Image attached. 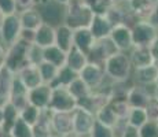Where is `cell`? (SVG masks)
Segmentation results:
<instances>
[{"mask_svg": "<svg viewBox=\"0 0 158 137\" xmlns=\"http://www.w3.org/2000/svg\"><path fill=\"white\" fill-rule=\"evenodd\" d=\"M68 89L76 100H81V99H84V97L89 96L91 93H92V91L89 89V87H88L80 77L76 78V80L68 87Z\"/></svg>", "mask_w": 158, "mask_h": 137, "instance_id": "31", "label": "cell"}, {"mask_svg": "<svg viewBox=\"0 0 158 137\" xmlns=\"http://www.w3.org/2000/svg\"><path fill=\"white\" fill-rule=\"evenodd\" d=\"M10 103L14 106L18 111H22L26 106H29V89L23 85V82L18 78L15 74V80L13 85V91H11V99Z\"/></svg>", "mask_w": 158, "mask_h": 137, "instance_id": "17", "label": "cell"}, {"mask_svg": "<svg viewBox=\"0 0 158 137\" xmlns=\"http://www.w3.org/2000/svg\"><path fill=\"white\" fill-rule=\"evenodd\" d=\"M6 54H7V48L3 45L2 41H0V67H2L6 62Z\"/></svg>", "mask_w": 158, "mask_h": 137, "instance_id": "48", "label": "cell"}, {"mask_svg": "<svg viewBox=\"0 0 158 137\" xmlns=\"http://www.w3.org/2000/svg\"><path fill=\"white\" fill-rule=\"evenodd\" d=\"M68 137H80V136H77V135H74V133H72V135H69Z\"/></svg>", "mask_w": 158, "mask_h": 137, "instance_id": "54", "label": "cell"}, {"mask_svg": "<svg viewBox=\"0 0 158 137\" xmlns=\"http://www.w3.org/2000/svg\"><path fill=\"white\" fill-rule=\"evenodd\" d=\"M148 22L151 23L156 29H158V0H157V3H156V6H154V10H153V13H151L150 15V18H148Z\"/></svg>", "mask_w": 158, "mask_h": 137, "instance_id": "46", "label": "cell"}, {"mask_svg": "<svg viewBox=\"0 0 158 137\" xmlns=\"http://www.w3.org/2000/svg\"><path fill=\"white\" fill-rule=\"evenodd\" d=\"M41 112H43V110H40V108L35 107V106L29 104L19 112V117L22 118V119L25 121L28 125H30V126L33 127L36 123L39 122V119H40Z\"/></svg>", "mask_w": 158, "mask_h": 137, "instance_id": "37", "label": "cell"}, {"mask_svg": "<svg viewBox=\"0 0 158 137\" xmlns=\"http://www.w3.org/2000/svg\"><path fill=\"white\" fill-rule=\"evenodd\" d=\"M156 3L157 0H128L127 6L138 21H147L153 13Z\"/></svg>", "mask_w": 158, "mask_h": 137, "instance_id": "19", "label": "cell"}, {"mask_svg": "<svg viewBox=\"0 0 158 137\" xmlns=\"http://www.w3.org/2000/svg\"><path fill=\"white\" fill-rule=\"evenodd\" d=\"M39 70H40L43 82L44 84H48V85H51L56 80L58 73H59V67H56V66L52 65V63L45 62V60H43V62L39 65Z\"/></svg>", "mask_w": 158, "mask_h": 137, "instance_id": "33", "label": "cell"}, {"mask_svg": "<svg viewBox=\"0 0 158 137\" xmlns=\"http://www.w3.org/2000/svg\"><path fill=\"white\" fill-rule=\"evenodd\" d=\"M51 97H52V87L48 84H41L40 87L29 91V104L40 110H48Z\"/></svg>", "mask_w": 158, "mask_h": 137, "instance_id": "14", "label": "cell"}, {"mask_svg": "<svg viewBox=\"0 0 158 137\" xmlns=\"http://www.w3.org/2000/svg\"><path fill=\"white\" fill-rule=\"evenodd\" d=\"M51 126L55 135L68 137L73 133V112H52L51 111Z\"/></svg>", "mask_w": 158, "mask_h": 137, "instance_id": "13", "label": "cell"}, {"mask_svg": "<svg viewBox=\"0 0 158 137\" xmlns=\"http://www.w3.org/2000/svg\"><path fill=\"white\" fill-rule=\"evenodd\" d=\"M8 133L13 137H35L33 136V127L26 123L21 117L15 121V123Z\"/></svg>", "mask_w": 158, "mask_h": 137, "instance_id": "36", "label": "cell"}, {"mask_svg": "<svg viewBox=\"0 0 158 137\" xmlns=\"http://www.w3.org/2000/svg\"><path fill=\"white\" fill-rule=\"evenodd\" d=\"M110 38L113 40L115 47L120 52H129L133 48L132 40V29L128 25H117L114 26L113 32L110 34Z\"/></svg>", "mask_w": 158, "mask_h": 137, "instance_id": "12", "label": "cell"}, {"mask_svg": "<svg viewBox=\"0 0 158 137\" xmlns=\"http://www.w3.org/2000/svg\"><path fill=\"white\" fill-rule=\"evenodd\" d=\"M96 42V38L91 33L89 27H81L74 30V47L83 51L84 54H89Z\"/></svg>", "mask_w": 158, "mask_h": 137, "instance_id": "23", "label": "cell"}, {"mask_svg": "<svg viewBox=\"0 0 158 137\" xmlns=\"http://www.w3.org/2000/svg\"><path fill=\"white\" fill-rule=\"evenodd\" d=\"M128 55L133 69H140V67H147V66L156 65L154 63V58L151 55L150 47H133L128 52Z\"/></svg>", "mask_w": 158, "mask_h": 137, "instance_id": "20", "label": "cell"}, {"mask_svg": "<svg viewBox=\"0 0 158 137\" xmlns=\"http://www.w3.org/2000/svg\"><path fill=\"white\" fill-rule=\"evenodd\" d=\"M95 118H96V122L105 125V126H107V127H111V129H115V130H117L118 126L124 122V121H121L120 118L117 117L114 110L111 108L110 103L99 110V111L95 114Z\"/></svg>", "mask_w": 158, "mask_h": 137, "instance_id": "25", "label": "cell"}, {"mask_svg": "<svg viewBox=\"0 0 158 137\" xmlns=\"http://www.w3.org/2000/svg\"><path fill=\"white\" fill-rule=\"evenodd\" d=\"M77 77H78V73H76L74 70H72L70 67H68V66L65 65L63 67L59 69V73H58L56 80L51 84V87L52 88H59V87L68 88Z\"/></svg>", "mask_w": 158, "mask_h": 137, "instance_id": "30", "label": "cell"}, {"mask_svg": "<svg viewBox=\"0 0 158 137\" xmlns=\"http://www.w3.org/2000/svg\"><path fill=\"white\" fill-rule=\"evenodd\" d=\"M114 29V25L109 21V18L103 14H95L92 22H91L89 30L94 34L96 40H102V38L110 37L111 32Z\"/></svg>", "mask_w": 158, "mask_h": 137, "instance_id": "18", "label": "cell"}, {"mask_svg": "<svg viewBox=\"0 0 158 137\" xmlns=\"http://www.w3.org/2000/svg\"><path fill=\"white\" fill-rule=\"evenodd\" d=\"M55 45L66 54L70 52V50L74 47V30L66 23L55 27Z\"/></svg>", "mask_w": 158, "mask_h": 137, "instance_id": "21", "label": "cell"}, {"mask_svg": "<svg viewBox=\"0 0 158 137\" xmlns=\"http://www.w3.org/2000/svg\"><path fill=\"white\" fill-rule=\"evenodd\" d=\"M3 18H4V17H3L2 13H0V25H2V21H3Z\"/></svg>", "mask_w": 158, "mask_h": 137, "instance_id": "55", "label": "cell"}, {"mask_svg": "<svg viewBox=\"0 0 158 137\" xmlns=\"http://www.w3.org/2000/svg\"><path fill=\"white\" fill-rule=\"evenodd\" d=\"M118 2H128V0H118Z\"/></svg>", "mask_w": 158, "mask_h": 137, "instance_id": "58", "label": "cell"}, {"mask_svg": "<svg viewBox=\"0 0 158 137\" xmlns=\"http://www.w3.org/2000/svg\"><path fill=\"white\" fill-rule=\"evenodd\" d=\"M110 106L114 110L115 114H117V117L121 121L127 122V117H128V114L131 111V106L128 104L127 97H113L110 100Z\"/></svg>", "mask_w": 158, "mask_h": 137, "instance_id": "32", "label": "cell"}, {"mask_svg": "<svg viewBox=\"0 0 158 137\" xmlns=\"http://www.w3.org/2000/svg\"><path fill=\"white\" fill-rule=\"evenodd\" d=\"M95 13L84 0H72L66 6V18L65 23L70 26L73 30L81 27H89Z\"/></svg>", "mask_w": 158, "mask_h": 137, "instance_id": "2", "label": "cell"}, {"mask_svg": "<svg viewBox=\"0 0 158 137\" xmlns=\"http://www.w3.org/2000/svg\"><path fill=\"white\" fill-rule=\"evenodd\" d=\"M158 78V66L151 65L147 67L133 69L132 73V84L142 85V87L154 88Z\"/></svg>", "mask_w": 158, "mask_h": 137, "instance_id": "15", "label": "cell"}, {"mask_svg": "<svg viewBox=\"0 0 158 137\" xmlns=\"http://www.w3.org/2000/svg\"><path fill=\"white\" fill-rule=\"evenodd\" d=\"M6 133H7V132H6V129L3 127V125H0V137H3Z\"/></svg>", "mask_w": 158, "mask_h": 137, "instance_id": "51", "label": "cell"}, {"mask_svg": "<svg viewBox=\"0 0 158 137\" xmlns=\"http://www.w3.org/2000/svg\"><path fill=\"white\" fill-rule=\"evenodd\" d=\"M131 29L133 47H150L158 37V29H156L148 21H138Z\"/></svg>", "mask_w": 158, "mask_h": 137, "instance_id": "7", "label": "cell"}, {"mask_svg": "<svg viewBox=\"0 0 158 137\" xmlns=\"http://www.w3.org/2000/svg\"><path fill=\"white\" fill-rule=\"evenodd\" d=\"M43 58L45 62L52 63L56 67H63L66 65V59H68V54L62 51L58 45H51V47L43 48Z\"/></svg>", "mask_w": 158, "mask_h": 137, "instance_id": "27", "label": "cell"}, {"mask_svg": "<svg viewBox=\"0 0 158 137\" xmlns=\"http://www.w3.org/2000/svg\"><path fill=\"white\" fill-rule=\"evenodd\" d=\"M156 87H158V78H157V84H156Z\"/></svg>", "mask_w": 158, "mask_h": 137, "instance_id": "59", "label": "cell"}, {"mask_svg": "<svg viewBox=\"0 0 158 137\" xmlns=\"http://www.w3.org/2000/svg\"><path fill=\"white\" fill-rule=\"evenodd\" d=\"M150 51H151V55L154 58V63L158 66V37L153 41V44L150 45Z\"/></svg>", "mask_w": 158, "mask_h": 137, "instance_id": "47", "label": "cell"}, {"mask_svg": "<svg viewBox=\"0 0 158 137\" xmlns=\"http://www.w3.org/2000/svg\"><path fill=\"white\" fill-rule=\"evenodd\" d=\"M115 132L118 133V137H140V132H139V129L131 126V125H128L127 122L121 123Z\"/></svg>", "mask_w": 158, "mask_h": 137, "instance_id": "40", "label": "cell"}, {"mask_svg": "<svg viewBox=\"0 0 158 137\" xmlns=\"http://www.w3.org/2000/svg\"><path fill=\"white\" fill-rule=\"evenodd\" d=\"M22 25H21L19 14L7 15L3 18L0 25V41L6 48H10L21 38Z\"/></svg>", "mask_w": 158, "mask_h": 137, "instance_id": "4", "label": "cell"}, {"mask_svg": "<svg viewBox=\"0 0 158 137\" xmlns=\"http://www.w3.org/2000/svg\"><path fill=\"white\" fill-rule=\"evenodd\" d=\"M154 88H147L142 87V85L132 84L127 93V100L131 108H146L148 103L153 99Z\"/></svg>", "mask_w": 158, "mask_h": 137, "instance_id": "11", "label": "cell"}, {"mask_svg": "<svg viewBox=\"0 0 158 137\" xmlns=\"http://www.w3.org/2000/svg\"><path fill=\"white\" fill-rule=\"evenodd\" d=\"M147 121L148 118L144 108H131L128 117H127V123L136 129H140Z\"/></svg>", "mask_w": 158, "mask_h": 137, "instance_id": "34", "label": "cell"}, {"mask_svg": "<svg viewBox=\"0 0 158 137\" xmlns=\"http://www.w3.org/2000/svg\"><path fill=\"white\" fill-rule=\"evenodd\" d=\"M18 118H19V111L11 103H8L3 107V127L6 129L7 133L10 132V129L13 127V125Z\"/></svg>", "mask_w": 158, "mask_h": 137, "instance_id": "35", "label": "cell"}, {"mask_svg": "<svg viewBox=\"0 0 158 137\" xmlns=\"http://www.w3.org/2000/svg\"><path fill=\"white\" fill-rule=\"evenodd\" d=\"M0 13H2L3 17L18 14L15 0H0Z\"/></svg>", "mask_w": 158, "mask_h": 137, "instance_id": "42", "label": "cell"}, {"mask_svg": "<svg viewBox=\"0 0 158 137\" xmlns=\"http://www.w3.org/2000/svg\"><path fill=\"white\" fill-rule=\"evenodd\" d=\"M89 137H118V133L115 132V129H111V127H107L105 125L96 122Z\"/></svg>", "mask_w": 158, "mask_h": 137, "instance_id": "39", "label": "cell"}, {"mask_svg": "<svg viewBox=\"0 0 158 137\" xmlns=\"http://www.w3.org/2000/svg\"><path fill=\"white\" fill-rule=\"evenodd\" d=\"M39 0H15V4H17V13L21 14L23 11H29L33 8H37L39 6Z\"/></svg>", "mask_w": 158, "mask_h": 137, "instance_id": "43", "label": "cell"}, {"mask_svg": "<svg viewBox=\"0 0 158 137\" xmlns=\"http://www.w3.org/2000/svg\"><path fill=\"white\" fill-rule=\"evenodd\" d=\"M139 132H140V137H158V122L147 121L139 129Z\"/></svg>", "mask_w": 158, "mask_h": 137, "instance_id": "41", "label": "cell"}, {"mask_svg": "<svg viewBox=\"0 0 158 137\" xmlns=\"http://www.w3.org/2000/svg\"><path fill=\"white\" fill-rule=\"evenodd\" d=\"M35 44L39 45L40 48L55 45V27L48 25V23H41L39 29L36 30Z\"/></svg>", "mask_w": 158, "mask_h": 137, "instance_id": "24", "label": "cell"}, {"mask_svg": "<svg viewBox=\"0 0 158 137\" xmlns=\"http://www.w3.org/2000/svg\"><path fill=\"white\" fill-rule=\"evenodd\" d=\"M153 96H154V99L158 102V87H154V93H153Z\"/></svg>", "mask_w": 158, "mask_h": 137, "instance_id": "50", "label": "cell"}, {"mask_svg": "<svg viewBox=\"0 0 158 137\" xmlns=\"http://www.w3.org/2000/svg\"><path fill=\"white\" fill-rule=\"evenodd\" d=\"M78 77L89 87V89L92 91V92L99 91L109 80V78L106 77L105 67L101 65H96V63H92V62H89L85 67L81 70Z\"/></svg>", "mask_w": 158, "mask_h": 137, "instance_id": "8", "label": "cell"}, {"mask_svg": "<svg viewBox=\"0 0 158 137\" xmlns=\"http://www.w3.org/2000/svg\"><path fill=\"white\" fill-rule=\"evenodd\" d=\"M15 80V74L7 66L3 65L0 67V108L10 103L11 91Z\"/></svg>", "mask_w": 158, "mask_h": 137, "instance_id": "16", "label": "cell"}, {"mask_svg": "<svg viewBox=\"0 0 158 137\" xmlns=\"http://www.w3.org/2000/svg\"><path fill=\"white\" fill-rule=\"evenodd\" d=\"M39 2H40V3H45V2H48V0H39ZM40 3H39V4H40Z\"/></svg>", "mask_w": 158, "mask_h": 137, "instance_id": "57", "label": "cell"}, {"mask_svg": "<svg viewBox=\"0 0 158 137\" xmlns=\"http://www.w3.org/2000/svg\"><path fill=\"white\" fill-rule=\"evenodd\" d=\"M17 75L29 91L44 84L40 74V70H39V66H35V65H29L26 67H23Z\"/></svg>", "mask_w": 158, "mask_h": 137, "instance_id": "22", "label": "cell"}, {"mask_svg": "<svg viewBox=\"0 0 158 137\" xmlns=\"http://www.w3.org/2000/svg\"><path fill=\"white\" fill-rule=\"evenodd\" d=\"M3 137H13V136H11V135H10V133H6V135H4V136H3Z\"/></svg>", "mask_w": 158, "mask_h": 137, "instance_id": "56", "label": "cell"}, {"mask_svg": "<svg viewBox=\"0 0 158 137\" xmlns=\"http://www.w3.org/2000/svg\"><path fill=\"white\" fill-rule=\"evenodd\" d=\"M52 126H51V111L43 110L39 122L33 126V136L35 137H50L52 135Z\"/></svg>", "mask_w": 158, "mask_h": 137, "instance_id": "28", "label": "cell"}, {"mask_svg": "<svg viewBox=\"0 0 158 137\" xmlns=\"http://www.w3.org/2000/svg\"><path fill=\"white\" fill-rule=\"evenodd\" d=\"M0 125H3V108H0Z\"/></svg>", "mask_w": 158, "mask_h": 137, "instance_id": "52", "label": "cell"}, {"mask_svg": "<svg viewBox=\"0 0 158 137\" xmlns=\"http://www.w3.org/2000/svg\"><path fill=\"white\" fill-rule=\"evenodd\" d=\"M37 10L43 18L44 23H48L54 27H58L65 23L66 6L59 4L55 0H48L45 3H40L37 6Z\"/></svg>", "mask_w": 158, "mask_h": 137, "instance_id": "5", "label": "cell"}, {"mask_svg": "<svg viewBox=\"0 0 158 137\" xmlns=\"http://www.w3.org/2000/svg\"><path fill=\"white\" fill-rule=\"evenodd\" d=\"M89 63L88 60V55L84 54L83 51H80L78 48L73 47L70 52H68V59H66V66L74 70L76 73L80 74V71Z\"/></svg>", "mask_w": 158, "mask_h": 137, "instance_id": "26", "label": "cell"}, {"mask_svg": "<svg viewBox=\"0 0 158 137\" xmlns=\"http://www.w3.org/2000/svg\"><path fill=\"white\" fill-rule=\"evenodd\" d=\"M144 110H146L148 121H151V122H158V102L154 97L151 99V102L148 103V106Z\"/></svg>", "mask_w": 158, "mask_h": 137, "instance_id": "44", "label": "cell"}, {"mask_svg": "<svg viewBox=\"0 0 158 137\" xmlns=\"http://www.w3.org/2000/svg\"><path fill=\"white\" fill-rule=\"evenodd\" d=\"M50 137H63V136H59V135H55V133H52Z\"/></svg>", "mask_w": 158, "mask_h": 137, "instance_id": "53", "label": "cell"}, {"mask_svg": "<svg viewBox=\"0 0 158 137\" xmlns=\"http://www.w3.org/2000/svg\"><path fill=\"white\" fill-rule=\"evenodd\" d=\"M77 107V100L73 97L68 88H52V97L50 103V111L52 112H73Z\"/></svg>", "mask_w": 158, "mask_h": 137, "instance_id": "6", "label": "cell"}, {"mask_svg": "<svg viewBox=\"0 0 158 137\" xmlns=\"http://www.w3.org/2000/svg\"><path fill=\"white\" fill-rule=\"evenodd\" d=\"M106 77L114 84H124L132 81L133 66L128 52H118L109 58L103 65Z\"/></svg>", "mask_w": 158, "mask_h": 137, "instance_id": "1", "label": "cell"}, {"mask_svg": "<svg viewBox=\"0 0 158 137\" xmlns=\"http://www.w3.org/2000/svg\"><path fill=\"white\" fill-rule=\"evenodd\" d=\"M96 123L95 114L84 108L76 107L73 111V133L80 137H89Z\"/></svg>", "mask_w": 158, "mask_h": 137, "instance_id": "9", "label": "cell"}, {"mask_svg": "<svg viewBox=\"0 0 158 137\" xmlns=\"http://www.w3.org/2000/svg\"><path fill=\"white\" fill-rule=\"evenodd\" d=\"M55 2H58L59 4H63V6H68L69 3L72 2V0H55Z\"/></svg>", "mask_w": 158, "mask_h": 137, "instance_id": "49", "label": "cell"}, {"mask_svg": "<svg viewBox=\"0 0 158 137\" xmlns=\"http://www.w3.org/2000/svg\"><path fill=\"white\" fill-rule=\"evenodd\" d=\"M35 34H36V30L22 29V32H21V40L29 42V44H33L35 42Z\"/></svg>", "mask_w": 158, "mask_h": 137, "instance_id": "45", "label": "cell"}, {"mask_svg": "<svg viewBox=\"0 0 158 137\" xmlns=\"http://www.w3.org/2000/svg\"><path fill=\"white\" fill-rule=\"evenodd\" d=\"M29 47H30L29 42L19 38L14 45L7 48L4 66H7L14 74H18L23 67L29 66V60H28Z\"/></svg>", "mask_w": 158, "mask_h": 137, "instance_id": "3", "label": "cell"}, {"mask_svg": "<svg viewBox=\"0 0 158 137\" xmlns=\"http://www.w3.org/2000/svg\"><path fill=\"white\" fill-rule=\"evenodd\" d=\"M28 60H29V65H35V66L40 65V63L44 60L43 48H40L39 45H36L35 42L30 44L29 51H28Z\"/></svg>", "mask_w": 158, "mask_h": 137, "instance_id": "38", "label": "cell"}, {"mask_svg": "<svg viewBox=\"0 0 158 137\" xmlns=\"http://www.w3.org/2000/svg\"><path fill=\"white\" fill-rule=\"evenodd\" d=\"M118 52L120 51H118V48L115 47V44L110 37L102 38V40H96L94 48L88 54V60L92 63H96V65L103 66L109 58H111L113 55Z\"/></svg>", "mask_w": 158, "mask_h": 137, "instance_id": "10", "label": "cell"}, {"mask_svg": "<svg viewBox=\"0 0 158 137\" xmlns=\"http://www.w3.org/2000/svg\"><path fill=\"white\" fill-rule=\"evenodd\" d=\"M19 19H21L22 29H29V30H37L39 26H40L41 23H44L43 18H41V15L39 13L37 8H33V10L21 13Z\"/></svg>", "mask_w": 158, "mask_h": 137, "instance_id": "29", "label": "cell"}]
</instances>
